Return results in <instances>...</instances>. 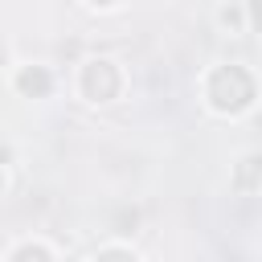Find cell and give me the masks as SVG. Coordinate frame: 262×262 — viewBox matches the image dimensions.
I'll use <instances>...</instances> for the list:
<instances>
[{
  "label": "cell",
  "instance_id": "1",
  "mask_svg": "<svg viewBox=\"0 0 262 262\" xmlns=\"http://www.w3.org/2000/svg\"><path fill=\"white\" fill-rule=\"evenodd\" d=\"M209 102L217 111H229V115L246 111L254 102V78H250V70H242V66L213 70V78H209Z\"/></svg>",
  "mask_w": 262,
  "mask_h": 262
},
{
  "label": "cell",
  "instance_id": "2",
  "mask_svg": "<svg viewBox=\"0 0 262 262\" xmlns=\"http://www.w3.org/2000/svg\"><path fill=\"white\" fill-rule=\"evenodd\" d=\"M119 86H123V78H119L115 61H90V66L82 70V90H86V98H94V102H111V98L119 94Z\"/></svg>",
  "mask_w": 262,
  "mask_h": 262
},
{
  "label": "cell",
  "instance_id": "3",
  "mask_svg": "<svg viewBox=\"0 0 262 262\" xmlns=\"http://www.w3.org/2000/svg\"><path fill=\"white\" fill-rule=\"evenodd\" d=\"M16 86H20L25 94L41 98V94H49V74L37 70V66H33V70H20V74H16Z\"/></svg>",
  "mask_w": 262,
  "mask_h": 262
},
{
  "label": "cell",
  "instance_id": "4",
  "mask_svg": "<svg viewBox=\"0 0 262 262\" xmlns=\"http://www.w3.org/2000/svg\"><path fill=\"white\" fill-rule=\"evenodd\" d=\"M262 184V156H246L237 164V188H258Z\"/></svg>",
  "mask_w": 262,
  "mask_h": 262
},
{
  "label": "cell",
  "instance_id": "5",
  "mask_svg": "<svg viewBox=\"0 0 262 262\" xmlns=\"http://www.w3.org/2000/svg\"><path fill=\"white\" fill-rule=\"evenodd\" d=\"M12 262H49V250L45 246H20L12 254Z\"/></svg>",
  "mask_w": 262,
  "mask_h": 262
},
{
  "label": "cell",
  "instance_id": "6",
  "mask_svg": "<svg viewBox=\"0 0 262 262\" xmlns=\"http://www.w3.org/2000/svg\"><path fill=\"white\" fill-rule=\"evenodd\" d=\"M98 262H135V258H131V254H123V250H106Z\"/></svg>",
  "mask_w": 262,
  "mask_h": 262
},
{
  "label": "cell",
  "instance_id": "7",
  "mask_svg": "<svg viewBox=\"0 0 262 262\" xmlns=\"http://www.w3.org/2000/svg\"><path fill=\"white\" fill-rule=\"evenodd\" d=\"M254 20H258V29H262V4H254Z\"/></svg>",
  "mask_w": 262,
  "mask_h": 262
}]
</instances>
